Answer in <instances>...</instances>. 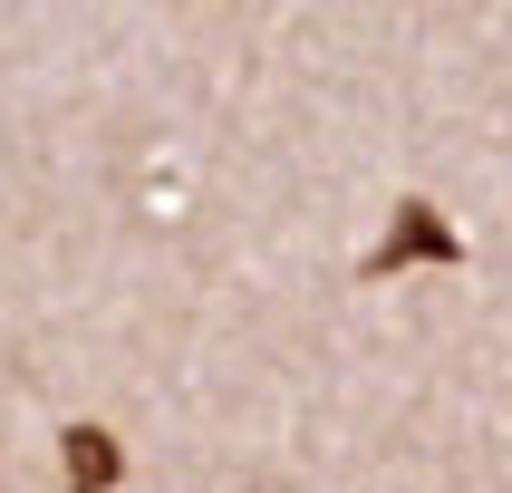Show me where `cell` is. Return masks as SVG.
<instances>
[]
</instances>
